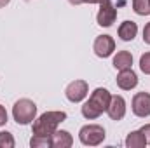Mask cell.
Returning a JSON list of instances; mask_svg holds the SVG:
<instances>
[{
	"instance_id": "cell-23",
	"label": "cell",
	"mask_w": 150,
	"mask_h": 148,
	"mask_svg": "<svg viewBox=\"0 0 150 148\" xmlns=\"http://www.w3.org/2000/svg\"><path fill=\"white\" fill-rule=\"evenodd\" d=\"M143 134H145V138H147V143H150V124H147V125H143L142 129H140Z\"/></svg>"
},
{
	"instance_id": "cell-12",
	"label": "cell",
	"mask_w": 150,
	"mask_h": 148,
	"mask_svg": "<svg viewBox=\"0 0 150 148\" xmlns=\"http://www.w3.org/2000/svg\"><path fill=\"white\" fill-rule=\"evenodd\" d=\"M113 68L115 70H126V68H131L133 65V54L129 51H119L115 56H113V61H112Z\"/></svg>"
},
{
	"instance_id": "cell-22",
	"label": "cell",
	"mask_w": 150,
	"mask_h": 148,
	"mask_svg": "<svg viewBox=\"0 0 150 148\" xmlns=\"http://www.w3.org/2000/svg\"><path fill=\"white\" fill-rule=\"evenodd\" d=\"M5 122H7V111L0 105V125H5Z\"/></svg>"
},
{
	"instance_id": "cell-8",
	"label": "cell",
	"mask_w": 150,
	"mask_h": 148,
	"mask_svg": "<svg viewBox=\"0 0 150 148\" xmlns=\"http://www.w3.org/2000/svg\"><path fill=\"white\" fill-rule=\"evenodd\" d=\"M117 85L122 89V91H131L138 85V75L134 73L131 68H126V70H120L117 75Z\"/></svg>"
},
{
	"instance_id": "cell-2",
	"label": "cell",
	"mask_w": 150,
	"mask_h": 148,
	"mask_svg": "<svg viewBox=\"0 0 150 148\" xmlns=\"http://www.w3.org/2000/svg\"><path fill=\"white\" fill-rule=\"evenodd\" d=\"M12 117L19 125H28L37 117V105L32 99H18L12 106Z\"/></svg>"
},
{
	"instance_id": "cell-16",
	"label": "cell",
	"mask_w": 150,
	"mask_h": 148,
	"mask_svg": "<svg viewBox=\"0 0 150 148\" xmlns=\"http://www.w3.org/2000/svg\"><path fill=\"white\" fill-rule=\"evenodd\" d=\"M30 147L32 148H49L52 147V136H40V134H33V138L30 140Z\"/></svg>"
},
{
	"instance_id": "cell-11",
	"label": "cell",
	"mask_w": 150,
	"mask_h": 148,
	"mask_svg": "<svg viewBox=\"0 0 150 148\" xmlns=\"http://www.w3.org/2000/svg\"><path fill=\"white\" fill-rule=\"evenodd\" d=\"M74 145V138L68 131H54L52 132V148H70Z\"/></svg>"
},
{
	"instance_id": "cell-3",
	"label": "cell",
	"mask_w": 150,
	"mask_h": 148,
	"mask_svg": "<svg viewBox=\"0 0 150 148\" xmlns=\"http://www.w3.org/2000/svg\"><path fill=\"white\" fill-rule=\"evenodd\" d=\"M105 136H107L105 129L98 124H87L79 131V140L86 147H98L100 143H103Z\"/></svg>"
},
{
	"instance_id": "cell-17",
	"label": "cell",
	"mask_w": 150,
	"mask_h": 148,
	"mask_svg": "<svg viewBox=\"0 0 150 148\" xmlns=\"http://www.w3.org/2000/svg\"><path fill=\"white\" fill-rule=\"evenodd\" d=\"M133 11L138 16H149L150 14V0H133Z\"/></svg>"
},
{
	"instance_id": "cell-18",
	"label": "cell",
	"mask_w": 150,
	"mask_h": 148,
	"mask_svg": "<svg viewBox=\"0 0 150 148\" xmlns=\"http://www.w3.org/2000/svg\"><path fill=\"white\" fill-rule=\"evenodd\" d=\"M16 141H14V136L7 131H2L0 132V148H14Z\"/></svg>"
},
{
	"instance_id": "cell-19",
	"label": "cell",
	"mask_w": 150,
	"mask_h": 148,
	"mask_svg": "<svg viewBox=\"0 0 150 148\" xmlns=\"http://www.w3.org/2000/svg\"><path fill=\"white\" fill-rule=\"evenodd\" d=\"M140 68L145 75H150V52H145L142 54L140 58Z\"/></svg>"
},
{
	"instance_id": "cell-6",
	"label": "cell",
	"mask_w": 150,
	"mask_h": 148,
	"mask_svg": "<svg viewBox=\"0 0 150 148\" xmlns=\"http://www.w3.org/2000/svg\"><path fill=\"white\" fill-rule=\"evenodd\" d=\"M93 51L98 58H108L115 51V40L110 35H100L93 44Z\"/></svg>"
},
{
	"instance_id": "cell-14",
	"label": "cell",
	"mask_w": 150,
	"mask_h": 148,
	"mask_svg": "<svg viewBox=\"0 0 150 148\" xmlns=\"http://www.w3.org/2000/svg\"><path fill=\"white\" fill-rule=\"evenodd\" d=\"M147 145V138L142 131H131L126 138V147L127 148H143Z\"/></svg>"
},
{
	"instance_id": "cell-1",
	"label": "cell",
	"mask_w": 150,
	"mask_h": 148,
	"mask_svg": "<svg viewBox=\"0 0 150 148\" xmlns=\"http://www.w3.org/2000/svg\"><path fill=\"white\" fill-rule=\"evenodd\" d=\"M65 120H67L65 111H45L37 120H33V134L52 136V132L58 129V125Z\"/></svg>"
},
{
	"instance_id": "cell-13",
	"label": "cell",
	"mask_w": 150,
	"mask_h": 148,
	"mask_svg": "<svg viewBox=\"0 0 150 148\" xmlns=\"http://www.w3.org/2000/svg\"><path fill=\"white\" fill-rule=\"evenodd\" d=\"M119 37L120 40H124V42H131L133 38L136 37V33H138V25L134 23V21H124L120 26H119Z\"/></svg>"
},
{
	"instance_id": "cell-21",
	"label": "cell",
	"mask_w": 150,
	"mask_h": 148,
	"mask_svg": "<svg viewBox=\"0 0 150 148\" xmlns=\"http://www.w3.org/2000/svg\"><path fill=\"white\" fill-rule=\"evenodd\" d=\"M72 5H80V4H100L101 0H68Z\"/></svg>"
},
{
	"instance_id": "cell-10",
	"label": "cell",
	"mask_w": 150,
	"mask_h": 148,
	"mask_svg": "<svg viewBox=\"0 0 150 148\" xmlns=\"http://www.w3.org/2000/svg\"><path fill=\"white\" fill-rule=\"evenodd\" d=\"M89 99H91L93 103H96L103 111H107L108 105H110V99H112V94H110L107 89L98 87V89H94V91L91 92V98H89Z\"/></svg>"
},
{
	"instance_id": "cell-4",
	"label": "cell",
	"mask_w": 150,
	"mask_h": 148,
	"mask_svg": "<svg viewBox=\"0 0 150 148\" xmlns=\"http://www.w3.org/2000/svg\"><path fill=\"white\" fill-rule=\"evenodd\" d=\"M117 19V9L113 7L112 0H101L100 2V11H98V16H96V21L100 26L103 28H108L112 26Z\"/></svg>"
},
{
	"instance_id": "cell-20",
	"label": "cell",
	"mask_w": 150,
	"mask_h": 148,
	"mask_svg": "<svg viewBox=\"0 0 150 148\" xmlns=\"http://www.w3.org/2000/svg\"><path fill=\"white\" fill-rule=\"evenodd\" d=\"M143 42L150 45V23H147L145 28H143Z\"/></svg>"
},
{
	"instance_id": "cell-9",
	"label": "cell",
	"mask_w": 150,
	"mask_h": 148,
	"mask_svg": "<svg viewBox=\"0 0 150 148\" xmlns=\"http://www.w3.org/2000/svg\"><path fill=\"white\" fill-rule=\"evenodd\" d=\"M107 113L112 120H122L126 115V99L122 96H112L110 105L107 108Z\"/></svg>"
},
{
	"instance_id": "cell-24",
	"label": "cell",
	"mask_w": 150,
	"mask_h": 148,
	"mask_svg": "<svg viewBox=\"0 0 150 148\" xmlns=\"http://www.w3.org/2000/svg\"><path fill=\"white\" fill-rule=\"evenodd\" d=\"M9 2H11V0H0V9H2V7H5Z\"/></svg>"
},
{
	"instance_id": "cell-5",
	"label": "cell",
	"mask_w": 150,
	"mask_h": 148,
	"mask_svg": "<svg viewBox=\"0 0 150 148\" xmlns=\"http://www.w3.org/2000/svg\"><path fill=\"white\" fill-rule=\"evenodd\" d=\"M89 92V85L86 80H74L67 85L65 89V94H67V99L72 101V103H80Z\"/></svg>"
},
{
	"instance_id": "cell-15",
	"label": "cell",
	"mask_w": 150,
	"mask_h": 148,
	"mask_svg": "<svg viewBox=\"0 0 150 148\" xmlns=\"http://www.w3.org/2000/svg\"><path fill=\"white\" fill-rule=\"evenodd\" d=\"M103 113V110L96 105V103H93L91 99H87L84 105H82V115L87 118V120H93V118H98L100 115Z\"/></svg>"
},
{
	"instance_id": "cell-7",
	"label": "cell",
	"mask_w": 150,
	"mask_h": 148,
	"mask_svg": "<svg viewBox=\"0 0 150 148\" xmlns=\"http://www.w3.org/2000/svg\"><path fill=\"white\" fill-rule=\"evenodd\" d=\"M133 113L140 118H145L150 115V94L149 92H136L131 103Z\"/></svg>"
}]
</instances>
